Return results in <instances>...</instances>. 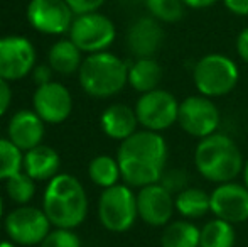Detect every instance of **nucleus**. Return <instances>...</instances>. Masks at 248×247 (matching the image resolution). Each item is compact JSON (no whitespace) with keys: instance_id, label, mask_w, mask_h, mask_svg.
<instances>
[{"instance_id":"obj_16","label":"nucleus","mask_w":248,"mask_h":247,"mask_svg":"<svg viewBox=\"0 0 248 247\" xmlns=\"http://www.w3.org/2000/svg\"><path fill=\"white\" fill-rule=\"evenodd\" d=\"M166 39V33L162 29V22L154 19L152 16H144L137 19L127 33L128 51L135 58H152Z\"/></svg>"},{"instance_id":"obj_11","label":"nucleus","mask_w":248,"mask_h":247,"mask_svg":"<svg viewBox=\"0 0 248 247\" xmlns=\"http://www.w3.org/2000/svg\"><path fill=\"white\" fill-rule=\"evenodd\" d=\"M36 68V48L27 37H0V78L16 82Z\"/></svg>"},{"instance_id":"obj_25","label":"nucleus","mask_w":248,"mask_h":247,"mask_svg":"<svg viewBox=\"0 0 248 247\" xmlns=\"http://www.w3.org/2000/svg\"><path fill=\"white\" fill-rule=\"evenodd\" d=\"M88 175L92 181L103 190L118 185V180L122 178L118 161L111 156H96L95 159H92L88 166Z\"/></svg>"},{"instance_id":"obj_13","label":"nucleus","mask_w":248,"mask_h":247,"mask_svg":"<svg viewBox=\"0 0 248 247\" xmlns=\"http://www.w3.org/2000/svg\"><path fill=\"white\" fill-rule=\"evenodd\" d=\"M211 214L216 218L236 225L248 220V188L243 183L228 181L216 185L209 193Z\"/></svg>"},{"instance_id":"obj_39","label":"nucleus","mask_w":248,"mask_h":247,"mask_svg":"<svg viewBox=\"0 0 248 247\" xmlns=\"http://www.w3.org/2000/svg\"><path fill=\"white\" fill-rule=\"evenodd\" d=\"M2 215H3V203H2V197H0V220H2Z\"/></svg>"},{"instance_id":"obj_23","label":"nucleus","mask_w":248,"mask_h":247,"mask_svg":"<svg viewBox=\"0 0 248 247\" xmlns=\"http://www.w3.org/2000/svg\"><path fill=\"white\" fill-rule=\"evenodd\" d=\"M49 66L56 73L73 75L81 68V49L71 39H61L54 43L47 54Z\"/></svg>"},{"instance_id":"obj_21","label":"nucleus","mask_w":248,"mask_h":247,"mask_svg":"<svg viewBox=\"0 0 248 247\" xmlns=\"http://www.w3.org/2000/svg\"><path fill=\"white\" fill-rule=\"evenodd\" d=\"M174 205L177 214L186 220H198L211 214L209 193L198 186H187L186 190L174 195Z\"/></svg>"},{"instance_id":"obj_10","label":"nucleus","mask_w":248,"mask_h":247,"mask_svg":"<svg viewBox=\"0 0 248 247\" xmlns=\"http://www.w3.org/2000/svg\"><path fill=\"white\" fill-rule=\"evenodd\" d=\"M5 232L14 244L32 247L46 239L51 232V222L44 210L22 205L7 215Z\"/></svg>"},{"instance_id":"obj_1","label":"nucleus","mask_w":248,"mask_h":247,"mask_svg":"<svg viewBox=\"0 0 248 247\" xmlns=\"http://www.w3.org/2000/svg\"><path fill=\"white\" fill-rule=\"evenodd\" d=\"M167 142L160 132L142 129L120 142L117 161L122 180L130 188H144L159 183L166 173Z\"/></svg>"},{"instance_id":"obj_24","label":"nucleus","mask_w":248,"mask_h":247,"mask_svg":"<svg viewBox=\"0 0 248 247\" xmlns=\"http://www.w3.org/2000/svg\"><path fill=\"white\" fill-rule=\"evenodd\" d=\"M236 242L235 225L221 218H211L201 227L199 247H233Z\"/></svg>"},{"instance_id":"obj_5","label":"nucleus","mask_w":248,"mask_h":247,"mask_svg":"<svg viewBox=\"0 0 248 247\" xmlns=\"http://www.w3.org/2000/svg\"><path fill=\"white\" fill-rule=\"evenodd\" d=\"M240 80L238 65L223 53H209L199 58L193 68V83L199 95L208 99L226 97L236 88Z\"/></svg>"},{"instance_id":"obj_30","label":"nucleus","mask_w":248,"mask_h":247,"mask_svg":"<svg viewBox=\"0 0 248 247\" xmlns=\"http://www.w3.org/2000/svg\"><path fill=\"white\" fill-rule=\"evenodd\" d=\"M159 183L164 188H167L172 195H177L179 191L189 186V175L184 169H169L164 173Z\"/></svg>"},{"instance_id":"obj_12","label":"nucleus","mask_w":248,"mask_h":247,"mask_svg":"<svg viewBox=\"0 0 248 247\" xmlns=\"http://www.w3.org/2000/svg\"><path fill=\"white\" fill-rule=\"evenodd\" d=\"M27 20L36 31L51 36L69 33L75 12L64 0H31Z\"/></svg>"},{"instance_id":"obj_17","label":"nucleus","mask_w":248,"mask_h":247,"mask_svg":"<svg viewBox=\"0 0 248 247\" xmlns=\"http://www.w3.org/2000/svg\"><path fill=\"white\" fill-rule=\"evenodd\" d=\"M9 139L20 149L31 151L44 139V120L34 110H19L9 122Z\"/></svg>"},{"instance_id":"obj_28","label":"nucleus","mask_w":248,"mask_h":247,"mask_svg":"<svg viewBox=\"0 0 248 247\" xmlns=\"http://www.w3.org/2000/svg\"><path fill=\"white\" fill-rule=\"evenodd\" d=\"M7 195L16 203L27 205L36 195V181L27 173H17L7 180Z\"/></svg>"},{"instance_id":"obj_7","label":"nucleus","mask_w":248,"mask_h":247,"mask_svg":"<svg viewBox=\"0 0 248 247\" xmlns=\"http://www.w3.org/2000/svg\"><path fill=\"white\" fill-rule=\"evenodd\" d=\"M179 127L191 137L201 139L218 132L221 124V114L213 99L204 95H189L179 102Z\"/></svg>"},{"instance_id":"obj_15","label":"nucleus","mask_w":248,"mask_h":247,"mask_svg":"<svg viewBox=\"0 0 248 247\" xmlns=\"http://www.w3.org/2000/svg\"><path fill=\"white\" fill-rule=\"evenodd\" d=\"M34 112L46 124H61L73 110V99L69 90L58 82H51L36 88L32 95Z\"/></svg>"},{"instance_id":"obj_9","label":"nucleus","mask_w":248,"mask_h":247,"mask_svg":"<svg viewBox=\"0 0 248 247\" xmlns=\"http://www.w3.org/2000/svg\"><path fill=\"white\" fill-rule=\"evenodd\" d=\"M139 124L147 131L162 132L177 124L179 102L170 92L162 88L142 93L135 103Z\"/></svg>"},{"instance_id":"obj_18","label":"nucleus","mask_w":248,"mask_h":247,"mask_svg":"<svg viewBox=\"0 0 248 247\" xmlns=\"http://www.w3.org/2000/svg\"><path fill=\"white\" fill-rule=\"evenodd\" d=\"M100 125L105 135L113 141H125L132 134L137 132L139 119L135 109L125 105V103H113L110 105L100 117Z\"/></svg>"},{"instance_id":"obj_27","label":"nucleus","mask_w":248,"mask_h":247,"mask_svg":"<svg viewBox=\"0 0 248 247\" xmlns=\"http://www.w3.org/2000/svg\"><path fill=\"white\" fill-rule=\"evenodd\" d=\"M24 154L10 139H0V180H9L22 171Z\"/></svg>"},{"instance_id":"obj_31","label":"nucleus","mask_w":248,"mask_h":247,"mask_svg":"<svg viewBox=\"0 0 248 247\" xmlns=\"http://www.w3.org/2000/svg\"><path fill=\"white\" fill-rule=\"evenodd\" d=\"M64 2L71 7V10L76 16H83V14L98 12L105 0H64Z\"/></svg>"},{"instance_id":"obj_33","label":"nucleus","mask_w":248,"mask_h":247,"mask_svg":"<svg viewBox=\"0 0 248 247\" xmlns=\"http://www.w3.org/2000/svg\"><path fill=\"white\" fill-rule=\"evenodd\" d=\"M52 71L54 69L47 65H39L32 69V78L36 82L37 86L41 85H46V83H51L52 82Z\"/></svg>"},{"instance_id":"obj_36","label":"nucleus","mask_w":248,"mask_h":247,"mask_svg":"<svg viewBox=\"0 0 248 247\" xmlns=\"http://www.w3.org/2000/svg\"><path fill=\"white\" fill-rule=\"evenodd\" d=\"M219 0H183V3L187 9H194V10H202V9H209L215 3H218Z\"/></svg>"},{"instance_id":"obj_38","label":"nucleus","mask_w":248,"mask_h":247,"mask_svg":"<svg viewBox=\"0 0 248 247\" xmlns=\"http://www.w3.org/2000/svg\"><path fill=\"white\" fill-rule=\"evenodd\" d=\"M0 247H16V246H14L12 241H2L0 242Z\"/></svg>"},{"instance_id":"obj_35","label":"nucleus","mask_w":248,"mask_h":247,"mask_svg":"<svg viewBox=\"0 0 248 247\" xmlns=\"http://www.w3.org/2000/svg\"><path fill=\"white\" fill-rule=\"evenodd\" d=\"M236 54L245 65H248V27H245L236 37Z\"/></svg>"},{"instance_id":"obj_20","label":"nucleus","mask_w":248,"mask_h":247,"mask_svg":"<svg viewBox=\"0 0 248 247\" xmlns=\"http://www.w3.org/2000/svg\"><path fill=\"white\" fill-rule=\"evenodd\" d=\"M162 76V66L154 58H139L128 66V85L140 95L159 88Z\"/></svg>"},{"instance_id":"obj_8","label":"nucleus","mask_w":248,"mask_h":247,"mask_svg":"<svg viewBox=\"0 0 248 247\" xmlns=\"http://www.w3.org/2000/svg\"><path fill=\"white\" fill-rule=\"evenodd\" d=\"M115 37V24L100 12L78 16L69 29V39L81 49V53H103L113 44Z\"/></svg>"},{"instance_id":"obj_26","label":"nucleus","mask_w":248,"mask_h":247,"mask_svg":"<svg viewBox=\"0 0 248 247\" xmlns=\"http://www.w3.org/2000/svg\"><path fill=\"white\" fill-rule=\"evenodd\" d=\"M149 16L162 24H176L184 17L187 7L183 0H144Z\"/></svg>"},{"instance_id":"obj_19","label":"nucleus","mask_w":248,"mask_h":247,"mask_svg":"<svg viewBox=\"0 0 248 247\" xmlns=\"http://www.w3.org/2000/svg\"><path fill=\"white\" fill-rule=\"evenodd\" d=\"M59 163L61 159L54 149L39 144L37 148L26 151L22 169L34 181H51L58 175Z\"/></svg>"},{"instance_id":"obj_6","label":"nucleus","mask_w":248,"mask_h":247,"mask_svg":"<svg viewBox=\"0 0 248 247\" xmlns=\"http://www.w3.org/2000/svg\"><path fill=\"white\" fill-rule=\"evenodd\" d=\"M98 218L108 232L122 234L130 231L139 218L137 193L120 183L103 190L98 200Z\"/></svg>"},{"instance_id":"obj_4","label":"nucleus","mask_w":248,"mask_h":247,"mask_svg":"<svg viewBox=\"0 0 248 247\" xmlns=\"http://www.w3.org/2000/svg\"><path fill=\"white\" fill-rule=\"evenodd\" d=\"M79 85L95 99H108L128 85V65L115 54L103 51L85 58L78 71Z\"/></svg>"},{"instance_id":"obj_3","label":"nucleus","mask_w":248,"mask_h":247,"mask_svg":"<svg viewBox=\"0 0 248 247\" xmlns=\"http://www.w3.org/2000/svg\"><path fill=\"white\" fill-rule=\"evenodd\" d=\"M43 210L56 229H76L88 215V197L78 178L56 175L47 183L43 197Z\"/></svg>"},{"instance_id":"obj_2","label":"nucleus","mask_w":248,"mask_h":247,"mask_svg":"<svg viewBox=\"0 0 248 247\" xmlns=\"http://www.w3.org/2000/svg\"><path fill=\"white\" fill-rule=\"evenodd\" d=\"M245 159L230 135L216 132L201 139L194 149V166L206 181L221 185L235 181L243 171Z\"/></svg>"},{"instance_id":"obj_37","label":"nucleus","mask_w":248,"mask_h":247,"mask_svg":"<svg viewBox=\"0 0 248 247\" xmlns=\"http://www.w3.org/2000/svg\"><path fill=\"white\" fill-rule=\"evenodd\" d=\"M242 178H243V185L248 188V158L245 161V165H243V171H242Z\"/></svg>"},{"instance_id":"obj_32","label":"nucleus","mask_w":248,"mask_h":247,"mask_svg":"<svg viewBox=\"0 0 248 247\" xmlns=\"http://www.w3.org/2000/svg\"><path fill=\"white\" fill-rule=\"evenodd\" d=\"M10 102H12V90H10V85L7 80L0 78V117L3 114H7L10 107Z\"/></svg>"},{"instance_id":"obj_22","label":"nucleus","mask_w":248,"mask_h":247,"mask_svg":"<svg viewBox=\"0 0 248 247\" xmlns=\"http://www.w3.org/2000/svg\"><path fill=\"white\" fill-rule=\"evenodd\" d=\"M201 229L193 220L179 218L172 220L164 227L160 235L162 247H199Z\"/></svg>"},{"instance_id":"obj_14","label":"nucleus","mask_w":248,"mask_h":247,"mask_svg":"<svg viewBox=\"0 0 248 247\" xmlns=\"http://www.w3.org/2000/svg\"><path fill=\"white\" fill-rule=\"evenodd\" d=\"M137 212L139 218L150 227H166L172 222L176 205L174 195L160 183L139 188L137 191Z\"/></svg>"},{"instance_id":"obj_29","label":"nucleus","mask_w":248,"mask_h":247,"mask_svg":"<svg viewBox=\"0 0 248 247\" xmlns=\"http://www.w3.org/2000/svg\"><path fill=\"white\" fill-rule=\"evenodd\" d=\"M39 247H81V241L71 229H54L46 235Z\"/></svg>"},{"instance_id":"obj_34","label":"nucleus","mask_w":248,"mask_h":247,"mask_svg":"<svg viewBox=\"0 0 248 247\" xmlns=\"http://www.w3.org/2000/svg\"><path fill=\"white\" fill-rule=\"evenodd\" d=\"M223 5L238 17H248V0H221Z\"/></svg>"}]
</instances>
